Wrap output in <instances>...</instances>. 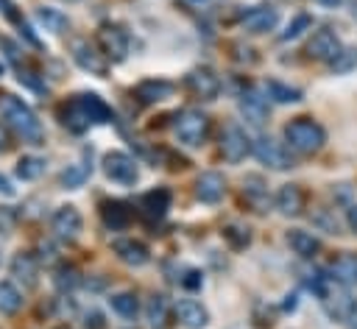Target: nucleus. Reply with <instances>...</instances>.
Returning a JSON list of instances; mask_svg holds the SVG:
<instances>
[{"label":"nucleus","mask_w":357,"mask_h":329,"mask_svg":"<svg viewBox=\"0 0 357 329\" xmlns=\"http://www.w3.org/2000/svg\"><path fill=\"white\" fill-rule=\"evenodd\" d=\"M0 114L6 117V125L28 145H42L45 139V128L42 123L36 120L33 109L28 103H22L20 98L14 95H0Z\"/></svg>","instance_id":"f257e3e1"},{"label":"nucleus","mask_w":357,"mask_h":329,"mask_svg":"<svg viewBox=\"0 0 357 329\" xmlns=\"http://www.w3.org/2000/svg\"><path fill=\"white\" fill-rule=\"evenodd\" d=\"M284 139H287V145H290L296 153L310 156V153H315V151L324 148L326 131H324L321 123H315L312 117H296V120H290V123L284 125Z\"/></svg>","instance_id":"f03ea898"},{"label":"nucleus","mask_w":357,"mask_h":329,"mask_svg":"<svg viewBox=\"0 0 357 329\" xmlns=\"http://www.w3.org/2000/svg\"><path fill=\"white\" fill-rule=\"evenodd\" d=\"M173 131H176V139H178L181 145H187V148H198V145L206 142V134H209V117H206L204 112H198V109H187V112H181V114L176 117Z\"/></svg>","instance_id":"7ed1b4c3"},{"label":"nucleus","mask_w":357,"mask_h":329,"mask_svg":"<svg viewBox=\"0 0 357 329\" xmlns=\"http://www.w3.org/2000/svg\"><path fill=\"white\" fill-rule=\"evenodd\" d=\"M321 304H324V312L337 321V323H349L354 315H357V301L349 296V290H343V284H337L332 279V284L324 290L321 296Z\"/></svg>","instance_id":"20e7f679"},{"label":"nucleus","mask_w":357,"mask_h":329,"mask_svg":"<svg viewBox=\"0 0 357 329\" xmlns=\"http://www.w3.org/2000/svg\"><path fill=\"white\" fill-rule=\"evenodd\" d=\"M95 42H98L100 53L109 61H123L128 56V36H126V31L120 25H112V22L100 25L98 33H95Z\"/></svg>","instance_id":"39448f33"},{"label":"nucleus","mask_w":357,"mask_h":329,"mask_svg":"<svg viewBox=\"0 0 357 329\" xmlns=\"http://www.w3.org/2000/svg\"><path fill=\"white\" fill-rule=\"evenodd\" d=\"M251 151H254V156H257L265 167H271V170H287V167H293L290 151H287L279 139H273V137H259V139L251 145Z\"/></svg>","instance_id":"423d86ee"},{"label":"nucleus","mask_w":357,"mask_h":329,"mask_svg":"<svg viewBox=\"0 0 357 329\" xmlns=\"http://www.w3.org/2000/svg\"><path fill=\"white\" fill-rule=\"evenodd\" d=\"M70 53H73V61L81 67V70H86V72H92V75H106L109 72V59L100 53V47H95L89 39H75L73 45H70Z\"/></svg>","instance_id":"0eeeda50"},{"label":"nucleus","mask_w":357,"mask_h":329,"mask_svg":"<svg viewBox=\"0 0 357 329\" xmlns=\"http://www.w3.org/2000/svg\"><path fill=\"white\" fill-rule=\"evenodd\" d=\"M103 173L114 184H134L139 178L137 162L128 153H123V151H112V153L103 156Z\"/></svg>","instance_id":"6e6552de"},{"label":"nucleus","mask_w":357,"mask_h":329,"mask_svg":"<svg viewBox=\"0 0 357 329\" xmlns=\"http://www.w3.org/2000/svg\"><path fill=\"white\" fill-rule=\"evenodd\" d=\"M340 50H343V45H340V39H337V33L332 28H318L307 42V56L315 59V61H326L329 64Z\"/></svg>","instance_id":"1a4fd4ad"},{"label":"nucleus","mask_w":357,"mask_h":329,"mask_svg":"<svg viewBox=\"0 0 357 329\" xmlns=\"http://www.w3.org/2000/svg\"><path fill=\"white\" fill-rule=\"evenodd\" d=\"M184 84H187V89H190L195 98H201V100H215L218 92H220V78H218L215 70H209V67H195V70H190L187 78H184Z\"/></svg>","instance_id":"9d476101"},{"label":"nucleus","mask_w":357,"mask_h":329,"mask_svg":"<svg viewBox=\"0 0 357 329\" xmlns=\"http://www.w3.org/2000/svg\"><path fill=\"white\" fill-rule=\"evenodd\" d=\"M248 151H251V142H248L245 131L240 125H234V123L226 125L223 134H220V153H223V159L237 164V162H243L248 156Z\"/></svg>","instance_id":"9b49d317"},{"label":"nucleus","mask_w":357,"mask_h":329,"mask_svg":"<svg viewBox=\"0 0 357 329\" xmlns=\"http://www.w3.org/2000/svg\"><path fill=\"white\" fill-rule=\"evenodd\" d=\"M81 226H84V217L73 204L59 206L53 212V217H50V229H53V234L59 240H75L81 234Z\"/></svg>","instance_id":"f8f14e48"},{"label":"nucleus","mask_w":357,"mask_h":329,"mask_svg":"<svg viewBox=\"0 0 357 329\" xmlns=\"http://www.w3.org/2000/svg\"><path fill=\"white\" fill-rule=\"evenodd\" d=\"M59 117H61V123H64L70 131H75V134H81V131H86L89 125H95L92 117H89V109H86L84 95L70 98V100L59 109Z\"/></svg>","instance_id":"ddd939ff"},{"label":"nucleus","mask_w":357,"mask_h":329,"mask_svg":"<svg viewBox=\"0 0 357 329\" xmlns=\"http://www.w3.org/2000/svg\"><path fill=\"white\" fill-rule=\"evenodd\" d=\"M112 251L117 254L120 262H126V265H131V268H142V265L151 259L148 245L139 243V240H134V237H120V240H114V243H112Z\"/></svg>","instance_id":"4468645a"},{"label":"nucleus","mask_w":357,"mask_h":329,"mask_svg":"<svg viewBox=\"0 0 357 329\" xmlns=\"http://www.w3.org/2000/svg\"><path fill=\"white\" fill-rule=\"evenodd\" d=\"M226 195V178L215 170H206L195 178V198L201 204H218Z\"/></svg>","instance_id":"2eb2a0df"},{"label":"nucleus","mask_w":357,"mask_h":329,"mask_svg":"<svg viewBox=\"0 0 357 329\" xmlns=\"http://www.w3.org/2000/svg\"><path fill=\"white\" fill-rule=\"evenodd\" d=\"M273 204L284 217H298L304 212V206H307V195H304V190L298 184H284V187H279Z\"/></svg>","instance_id":"dca6fc26"},{"label":"nucleus","mask_w":357,"mask_h":329,"mask_svg":"<svg viewBox=\"0 0 357 329\" xmlns=\"http://www.w3.org/2000/svg\"><path fill=\"white\" fill-rule=\"evenodd\" d=\"M11 276L25 287V290H33L39 284V259L28 251H20L14 259H11Z\"/></svg>","instance_id":"f3484780"},{"label":"nucleus","mask_w":357,"mask_h":329,"mask_svg":"<svg viewBox=\"0 0 357 329\" xmlns=\"http://www.w3.org/2000/svg\"><path fill=\"white\" fill-rule=\"evenodd\" d=\"M131 206L126 204V201H103L100 204V220H103V226L106 229H112V231H123V229H128L131 226Z\"/></svg>","instance_id":"a211bd4d"},{"label":"nucleus","mask_w":357,"mask_h":329,"mask_svg":"<svg viewBox=\"0 0 357 329\" xmlns=\"http://www.w3.org/2000/svg\"><path fill=\"white\" fill-rule=\"evenodd\" d=\"M173 312H176V318L181 321L184 329H201V326L209 323V312H206V307H204L201 301H195V298H181V301L176 304Z\"/></svg>","instance_id":"6ab92c4d"},{"label":"nucleus","mask_w":357,"mask_h":329,"mask_svg":"<svg viewBox=\"0 0 357 329\" xmlns=\"http://www.w3.org/2000/svg\"><path fill=\"white\" fill-rule=\"evenodd\" d=\"M276 22H279L276 8H251V11H245L243 20H240V25H243L248 33H268V31L276 28Z\"/></svg>","instance_id":"aec40b11"},{"label":"nucleus","mask_w":357,"mask_h":329,"mask_svg":"<svg viewBox=\"0 0 357 329\" xmlns=\"http://www.w3.org/2000/svg\"><path fill=\"white\" fill-rule=\"evenodd\" d=\"M170 190L167 187H156V190H151V192H145L142 198H139V209H142V215L145 217H151V220H159V217H165V212L170 209Z\"/></svg>","instance_id":"412c9836"},{"label":"nucleus","mask_w":357,"mask_h":329,"mask_svg":"<svg viewBox=\"0 0 357 329\" xmlns=\"http://www.w3.org/2000/svg\"><path fill=\"white\" fill-rule=\"evenodd\" d=\"M173 89H176V86H173L170 81H165V78H148V81H139V84H137L134 95H137L139 103H159V100L170 98Z\"/></svg>","instance_id":"4be33fe9"},{"label":"nucleus","mask_w":357,"mask_h":329,"mask_svg":"<svg viewBox=\"0 0 357 329\" xmlns=\"http://www.w3.org/2000/svg\"><path fill=\"white\" fill-rule=\"evenodd\" d=\"M287 245L293 248V254H298L301 259H315L321 251V240L304 229H290L287 231Z\"/></svg>","instance_id":"5701e85b"},{"label":"nucleus","mask_w":357,"mask_h":329,"mask_svg":"<svg viewBox=\"0 0 357 329\" xmlns=\"http://www.w3.org/2000/svg\"><path fill=\"white\" fill-rule=\"evenodd\" d=\"M243 198H245V204H248L254 212H265L268 204H271L268 187H265V181H262L259 176H245V181H243Z\"/></svg>","instance_id":"b1692460"},{"label":"nucleus","mask_w":357,"mask_h":329,"mask_svg":"<svg viewBox=\"0 0 357 329\" xmlns=\"http://www.w3.org/2000/svg\"><path fill=\"white\" fill-rule=\"evenodd\" d=\"M145 318L151 323V329H167L170 326V304L162 293H153L145 304Z\"/></svg>","instance_id":"393cba45"},{"label":"nucleus","mask_w":357,"mask_h":329,"mask_svg":"<svg viewBox=\"0 0 357 329\" xmlns=\"http://www.w3.org/2000/svg\"><path fill=\"white\" fill-rule=\"evenodd\" d=\"M329 273L337 284H357V257L354 254H340L332 259Z\"/></svg>","instance_id":"a878e982"},{"label":"nucleus","mask_w":357,"mask_h":329,"mask_svg":"<svg viewBox=\"0 0 357 329\" xmlns=\"http://www.w3.org/2000/svg\"><path fill=\"white\" fill-rule=\"evenodd\" d=\"M240 112L245 114V120H248L251 125H262L265 117H268V106H265V100H262L257 92L243 95V100H240Z\"/></svg>","instance_id":"bb28decb"},{"label":"nucleus","mask_w":357,"mask_h":329,"mask_svg":"<svg viewBox=\"0 0 357 329\" xmlns=\"http://www.w3.org/2000/svg\"><path fill=\"white\" fill-rule=\"evenodd\" d=\"M36 20H39V25H42L45 31H50V33H64V31H67V17H64L59 8L42 6V8H36Z\"/></svg>","instance_id":"cd10ccee"},{"label":"nucleus","mask_w":357,"mask_h":329,"mask_svg":"<svg viewBox=\"0 0 357 329\" xmlns=\"http://www.w3.org/2000/svg\"><path fill=\"white\" fill-rule=\"evenodd\" d=\"M265 95L276 103H298L301 100V89L290 86V84H282V81H268L265 84Z\"/></svg>","instance_id":"c85d7f7f"},{"label":"nucleus","mask_w":357,"mask_h":329,"mask_svg":"<svg viewBox=\"0 0 357 329\" xmlns=\"http://www.w3.org/2000/svg\"><path fill=\"white\" fill-rule=\"evenodd\" d=\"M22 307V293L11 282H0V315H14Z\"/></svg>","instance_id":"c756f323"},{"label":"nucleus","mask_w":357,"mask_h":329,"mask_svg":"<svg viewBox=\"0 0 357 329\" xmlns=\"http://www.w3.org/2000/svg\"><path fill=\"white\" fill-rule=\"evenodd\" d=\"M84 100H86V109H89V117H92L95 125H103V123L112 120V109L103 103L100 95H95V92H84Z\"/></svg>","instance_id":"7c9ffc66"},{"label":"nucleus","mask_w":357,"mask_h":329,"mask_svg":"<svg viewBox=\"0 0 357 329\" xmlns=\"http://www.w3.org/2000/svg\"><path fill=\"white\" fill-rule=\"evenodd\" d=\"M109 304H112V309H114L120 318H134V315H137V309H139L137 296H134V293H128V290L114 293V296L109 298Z\"/></svg>","instance_id":"2f4dec72"},{"label":"nucleus","mask_w":357,"mask_h":329,"mask_svg":"<svg viewBox=\"0 0 357 329\" xmlns=\"http://www.w3.org/2000/svg\"><path fill=\"white\" fill-rule=\"evenodd\" d=\"M45 173V159H39V156H22L20 162H17V176L22 178V181H33V178H39Z\"/></svg>","instance_id":"473e14b6"},{"label":"nucleus","mask_w":357,"mask_h":329,"mask_svg":"<svg viewBox=\"0 0 357 329\" xmlns=\"http://www.w3.org/2000/svg\"><path fill=\"white\" fill-rule=\"evenodd\" d=\"M357 67V47H343L332 61H329V70L335 72V75H346V72H351Z\"/></svg>","instance_id":"72a5a7b5"},{"label":"nucleus","mask_w":357,"mask_h":329,"mask_svg":"<svg viewBox=\"0 0 357 329\" xmlns=\"http://www.w3.org/2000/svg\"><path fill=\"white\" fill-rule=\"evenodd\" d=\"M89 176V167L86 164H70L61 176H59V181L64 184V187H70V190H75V187H81L84 184V178Z\"/></svg>","instance_id":"f704fd0d"},{"label":"nucleus","mask_w":357,"mask_h":329,"mask_svg":"<svg viewBox=\"0 0 357 329\" xmlns=\"http://www.w3.org/2000/svg\"><path fill=\"white\" fill-rule=\"evenodd\" d=\"M53 282H56V287H59V290H73V287H78V284H81V276H78V270H75L73 265H61V268L56 270Z\"/></svg>","instance_id":"c9c22d12"},{"label":"nucleus","mask_w":357,"mask_h":329,"mask_svg":"<svg viewBox=\"0 0 357 329\" xmlns=\"http://www.w3.org/2000/svg\"><path fill=\"white\" fill-rule=\"evenodd\" d=\"M223 237H226V240H229V245H231V248H237V251H240V248H245V245L251 243V234H248V229H243V226H234V223L223 229Z\"/></svg>","instance_id":"e433bc0d"},{"label":"nucleus","mask_w":357,"mask_h":329,"mask_svg":"<svg viewBox=\"0 0 357 329\" xmlns=\"http://www.w3.org/2000/svg\"><path fill=\"white\" fill-rule=\"evenodd\" d=\"M310 25H312L310 14H296V20H293V22L287 25V31H284V33H282L279 39H282V42H287V39H296V36H298V33H301L304 28H310Z\"/></svg>","instance_id":"4c0bfd02"},{"label":"nucleus","mask_w":357,"mask_h":329,"mask_svg":"<svg viewBox=\"0 0 357 329\" xmlns=\"http://www.w3.org/2000/svg\"><path fill=\"white\" fill-rule=\"evenodd\" d=\"M84 326H86V329H106V321H103V315H100L98 309H89V312L84 315Z\"/></svg>","instance_id":"58836bf2"},{"label":"nucleus","mask_w":357,"mask_h":329,"mask_svg":"<svg viewBox=\"0 0 357 329\" xmlns=\"http://www.w3.org/2000/svg\"><path fill=\"white\" fill-rule=\"evenodd\" d=\"M0 231L11 234L14 231V212L11 209H0Z\"/></svg>","instance_id":"ea45409f"},{"label":"nucleus","mask_w":357,"mask_h":329,"mask_svg":"<svg viewBox=\"0 0 357 329\" xmlns=\"http://www.w3.org/2000/svg\"><path fill=\"white\" fill-rule=\"evenodd\" d=\"M33 75H36V72H31V70H20V84H28L31 89L42 92V89H45V84H39V81H36Z\"/></svg>","instance_id":"a19ab883"},{"label":"nucleus","mask_w":357,"mask_h":329,"mask_svg":"<svg viewBox=\"0 0 357 329\" xmlns=\"http://www.w3.org/2000/svg\"><path fill=\"white\" fill-rule=\"evenodd\" d=\"M14 195H17V190H14L11 178L0 173V198H14Z\"/></svg>","instance_id":"79ce46f5"},{"label":"nucleus","mask_w":357,"mask_h":329,"mask_svg":"<svg viewBox=\"0 0 357 329\" xmlns=\"http://www.w3.org/2000/svg\"><path fill=\"white\" fill-rule=\"evenodd\" d=\"M201 282H204V279H201V273H198V270H187V276L181 279V284H184V287H190V290L201 287Z\"/></svg>","instance_id":"37998d69"},{"label":"nucleus","mask_w":357,"mask_h":329,"mask_svg":"<svg viewBox=\"0 0 357 329\" xmlns=\"http://www.w3.org/2000/svg\"><path fill=\"white\" fill-rule=\"evenodd\" d=\"M11 148V137H8V128L0 123V153H6Z\"/></svg>","instance_id":"c03bdc74"},{"label":"nucleus","mask_w":357,"mask_h":329,"mask_svg":"<svg viewBox=\"0 0 357 329\" xmlns=\"http://www.w3.org/2000/svg\"><path fill=\"white\" fill-rule=\"evenodd\" d=\"M346 220H349V226H351V231L357 234V204L346 209Z\"/></svg>","instance_id":"a18cd8bd"},{"label":"nucleus","mask_w":357,"mask_h":329,"mask_svg":"<svg viewBox=\"0 0 357 329\" xmlns=\"http://www.w3.org/2000/svg\"><path fill=\"white\" fill-rule=\"evenodd\" d=\"M312 3H318V6H324V8H335L340 0H312Z\"/></svg>","instance_id":"49530a36"},{"label":"nucleus","mask_w":357,"mask_h":329,"mask_svg":"<svg viewBox=\"0 0 357 329\" xmlns=\"http://www.w3.org/2000/svg\"><path fill=\"white\" fill-rule=\"evenodd\" d=\"M349 6H351V14L357 17V0H349Z\"/></svg>","instance_id":"de8ad7c7"},{"label":"nucleus","mask_w":357,"mask_h":329,"mask_svg":"<svg viewBox=\"0 0 357 329\" xmlns=\"http://www.w3.org/2000/svg\"><path fill=\"white\" fill-rule=\"evenodd\" d=\"M56 329H70V326H56Z\"/></svg>","instance_id":"09e8293b"},{"label":"nucleus","mask_w":357,"mask_h":329,"mask_svg":"<svg viewBox=\"0 0 357 329\" xmlns=\"http://www.w3.org/2000/svg\"><path fill=\"white\" fill-rule=\"evenodd\" d=\"M70 3H75V0H70Z\"/></svg>","instance_id":"8fccbe9b"}]
</instances>
